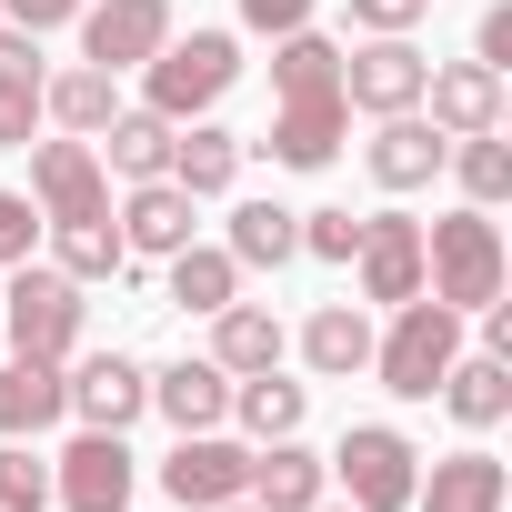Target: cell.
I'll list each match as a JSON object with an SVG mask.
<instances>
[{
	"label": "cell",
	"instance_id": "1",
	"mask_svg": "<svg viewBox=\"0 0 512 512\" xmlns=\"http://www.w3.org/2000/svg\"><path fill=\"white\" fill-rule=\"evenodd\" d=\"M502 282H512V251H502V221L492 211H442V221H422V292L432 302H452V312H482V302H502Z\"/></svg>",
	"mask_w": 512,
	"mask_h": 512
},
{
	"label": "cell",
	"instance_id": "2",
	"mask_svg": "<svg viewBox=\"0 0 512 512\" xmlns=\"http://www.w3.org/2000/svg\"><path fill=\"white\" fill-rule=\"evenodd\" d=\"M452 362H462V312L432 302V292L392 302V332H372V372H382L392 402H432Z\"/></svg>",
	"mask_w": 512,
	"mask_h": 512
},
{
	"label": "cell",
	"instance_id": "3",
	"mask_svg": "<svg viewBox=\"0 0 512 512\" xmlns=\"http://www.w3.org/2000/svg\"><path fill=\"white\" fill-rule=\"evenodd\" d=\"M81 282L61 262H11V292H0V322H11V362H71L81 352Z\"/></svg>",
	"mask_w": 512,
	"mask_h": 512
},
{
	"label": "cell",
	"instance_id": "4",
	"mask_svg": "<svg viewBox=\"0 0 512 512\" xmlns=\"http://www.w3.org/2000/svg\"><path fill=\"white\" fill-rule=\"evenodd\" d=\"M231 81H241V41H231V31H191V41H161V51L141 61V111L201 121Z\"/></svg>",
	"mask_w": 512,
	"mask_h": 512
},
{
	"label": "cell",
	"instance_id": "5",
	"mask_svg": "<svg viewBox=\"0 0 512 512\" xmlns=\"http://www.w3.org/2000/svg\"><path fill=\"white\" fill-rule=\"evenodd\" d=\"M322 472L352 492V512H412V482H422V452L392 432V422H352L332 452H322Z\"/></svg>",
	"mask_w": 512,
	"mask_h": 512
},
{
	"label": "cell",
	"instance_id": "6",
	"mask_svg": "<svg viewBox=\"0 0 512 512\" xmlns=\"http://www.w3.org/2000/svg\"><path fill=\"white\" fill-rule=\"evenodd\" d=\"M31 151V201H41V231L51 221H101L111 211V171H101V151L71 131V141H21Z\"/></svg>",
	"mask_w": 512,
	"mask_h": 512
},
{
	"label": "cell",
	"instance_id": "7",
	"mask_svg": "<svg viewBox=\"0 0 512 512\" xmlns=\"http://www.w3.org/2000/svg\"><path fill=\"white\" fill-rule=\"evenodd\" d=\"M61 402L81 412V432H131L151 412V372L131 352H81V362H61Z\"/></svg>",
	"mask_w": 512,
	"mask_h": 512
},
{
	"label": "cell",
	"instance_id": "8",
	"mask_svg": "<svg viewBox=\"0 0 512 512\" xmlns=\"http://www.w3.org/2000/svg\"><path fill=\"white\" fill-rule=\"evenodd\" d=\"M422 71L432 61L412 51V31H372L362 51H342V101L372 111V121L382 111H422Z\"/></svg>",
	"mask_w": 512,
	"mask_h": 512
},
{
	"label": "cell",
	"instance_id": "9",
	"mask_svg": "<svg viewBox=\"0 0 512 512\" xmlns=\"http://www.w3.org/2000/svg\"><path fill=\"white\" fill-rule=\"evenodd\" d=\"M342 141H352V101L342 91H282V111H272V161L282 171H332L342 161Z\"/></svg>",
	"mask_w": 512,
	"mask_h": 512
},
{
	"label": "cell",
	"instance_id": "10",
	"mask_svg": "<svg viewBox=\"0 0 512 512\" xmlns=\"http://www.w3.org/2000/svg\"><path fill=\"white\" fill-rule=\"evenodd\" d=\"M171 41V0H81V61L91 71H141Z\"/></svg>",
	"mask_w": 512,
	"mask_h": 512
},
{
	"label": "cell",
	"instance_id": "11",
	"mask_svg": "<svg viewBox=\"0 0 512 512\" xmlns=\"http://www.w3.org/2000/svg\"><path fill=\"white\" fill-rule=\"evenodd\" d=\"M241 482H251V452H241V442H221V432H181V442H171V462H161V492H171L181 512L241 502Z\"/></svg>",
	"mask_w": 512,
	"mask_h": 512
},
{
	"label": "cell",
	"instance_id": "12",
	"mask_svg": "<svg viewBox=\"0 0 512 512\" xmlns=\"http://www.w3.org/2000/svg\"><path fill=\"white\" fill-rule=\"evenodd\" d=\"M352 272H362V302H382V312L412 302V292H422V221H412V211H372Z\"/></svg>",
	"mask_w": 512,
	"mask_h": 512
},
{
	"label": "cell",
	"instance_id": "13",
	"mask_svg": "<svg viewBox=\"0 0 512 512\" xmlns=\"http://www.w3.org/2000/svg\"><path fill=\"white\" fill-rule=\"evenodd\" d=\"M131 482H141V462H131V442L121 432H81L71 452H61V502L71 512H131Z\"/></svg>",
	"mask_w": 512,
	"mask_h": 512
},
{
	"label": "cell",
	"instance_id": "14",
	"mask_svg": "<svg viewBox=\"0 0 512 512\" xmlns=\"http://www.w3.org/2000/svg\"><path fill=\"white\" fill-rule=\"evenodd\" d=\"M422 111H432L442 141L502 131V71H482V61H442V71H422Z\"/></svg>",
	"mask_w": 512,
	"mask_h": 512
},
{
	"label": "cell",
	"instance_id": "15",
	"mask_svg": "<svg viewBox=\"0 0 512 512\" xmlns=\"http://www.w3.org/2000/svg\"><path fill=\"white\" fill-rule=\"evenodd\" d=\"M121 221V251H141V262H171V251L201 231V201L181 181H131V201L111 211Z\"/></svg>",
	"mask_w": 512,
	"mask_h": 512
},
{
	"label": "cell",
	"instance_id": "16",
	"mask_svg": "<svg viewBox=\"0 0 512 512\" xmlns=\"http://www.w3.org/2000/svg\"><path fill=\"white\" fill-rule=\"evenodd\" d=\"M322 492H332V472H322V452L302 432L262 442V452H251V482H241V502H262V512H312Z\"/></svg>",
	"mask_w": 512,
	"mask_h": 512
},
{
	"label": "cell",
	"instance_id": "17",
	"mask_svg": "<svg viewBox=\"0 0 512 512\" xmlns=\"http://www.w3.org/2000/svg\"><path fill=\"white\" fill-rule=\"evenodd\" d=\"M442 151H452V141H442L422 111H382V121H372V141H362V161H372V181H382V191H422V181L442 171Z\"/></svg>",
	"mask_w": 512,
	"mask_h": 512
},
{
	"label": "cell",
	"instance_id": "18",
	"mask_svg": "<svg viewBox=\"0 0 512 512\" xmlns=\"http://www.w3.org/2000/svg\"><path fill=\"white\" fill-rule=\"evenodd\" d=\"M512 502V472L472 442V452H442L422 482H412V512H502Z\"/></svg>",
	"mask_w": 512,
	"mask_h": 512
},
{
	"label": "cell",
	"instance_id": "19",
	"mask_svg": "<svg viewBox=\"0 0 512 512\" xmlns=\"http://www.w3.org/2000/svg\"><path fill=\"white\" fill-rule=\"evenodd\" d=\"M151 412L171 432H211V422H231V372L211 352L201 362H171V372H151Z\"/></svg>",
	"mask_w": 512,
	"mask_h": 512
},
{
	"label": "cell",
	"instance_id": "20",
	"mask_svg": "<svg viewBox=\"0 0 512 512\" xmlns=\"http://www.w3.org/2000/svg\"><path fill=\"white\" fill-rule=\"evenodd\" d=\"M171 131H181V121H161V111H111V121L91 131V151H101V171H121V181H171Z\"/></svg>",
	"mask_w": 512,
	"mask_h": 512
},
{
	"label": "cell",
	"instance_id": "21",
	"mask_svg": "<svg viewBox=\"0 0 512 512\" xmlns=\"http://www.w3.org/2000/svg\"><path fill=\"white\" fill-rule=\"evenodd\" d=\"M241 151H251L241 131H221V121H181V131H171V181H181L191 201H221V191L241 181Z\"/></svg>",
	"mask_w": 512,
	"mask_h": 512
},
{
	"label": "cell",
	"instance_id": "22",
	"mask_svg": "<svg viewBox=\"0 0 512 512\" xmlns=\"http://www.w3.org/2000/svg\"><path fill=\"white\" fill-rule=\"evenodd\" d=\"M282 342H292V332H282L272 302H221V312H211V362H221L231 382H241V372H272Z\"/></svg>",
	"mask_w": 512,
	"mask_h": 512
},
{
	"label": "cell",
	"instance_id": "23",
	"mask_svg": "<svg viewBox=\"0 0 512 512\" xmlns=\"http://www.w3.org/2000/svg\"><path fill=\"white\" fill-rule=\"evenodd\" d=\"M302 362H312L322 382L372 372V322H362V302H322V312L302 322Z\"/></svg>",
	"mask_w": 512,
	"mask_h": 512
},
{
	"label": "cell",
	"instance_id": "24",
	"mask_svg": "<svg viewBox=\"0 0 512 512\" xmlns=\"http://www.w3.org/2000/svg\"><path fill=\"white\" fill-rule=\"evenodd\" d=\"M71 402H61V362H0V442L21 432H51Z\"/></svg>",
	"mask_w": 512,
	"mask_h": 512
},
{
	"label": "cell",
	"instance_id": "25",
	"mask_svg": "<svg viewBox=\"0 0 512 512\" xmlns=\"http://www.w3.org/2000/svg\"><path fill=\"white\" fill-rule=\"evenodd\" d=\"M302 412H312V392H302V382H282V362L231 382V422H241L251 442H282V432H302Z\"/></svg>",
	"mask_w": 512,
	"mask_h": 512
},
{
	"label": "cell",
	"instance_id": "26",
	"mask_svg": "<svg viewBox=\"0 0 512 512\" xmlns=\"http://www.w3.org/2000/svg\"><path fill=\"white\" fill-rule=\"evenodd\" d=\"M31 131H41V41L11 31L0 41V151H21Z\"/></svg>",
	"mask_w": 512,
	"mask_h": 512
},
{
	"label": "cell",
	"instance_id": "27",
	"mask_svg": "<svg viewBox=\"0 0 512 512\" xmlns=\"http://www.w3.org/2000/svg\"><path fill=\"white\" fill-rule=\"evenodd\" d=\"M111 81H121V71H91V61H81V71H41V121H61V131H81V141H91V131L121 111V91H111Z\"/></svg>",
	"mask_w": 512,
	"mask_h": 512
},
{
	"label": "cell",
	"instance_id": "28",
	"mask_svg": "<svg viewBox=\"0 0 512 512\" xmlns=\"http://www.w3.org/2000/svg\"><path fill=\"white\" fill-rule=\"evenodd\" d=\"M221 251H231L241 272H282L292 251H302V221H292L282 201H241V211H231V241H221Z\"/></svg>",
	"mask_w": 512,
	"mask_h": 512
},
{
	"label": "cell",
	"instance_id": "29",
	"mask_svg": "<svg viewBox=\"0 0 512 512\" xmlns=\"http://www.w3.org/2000/svg\"><path fill=\"white\" fill-rule=\"evenodd\" d=\"M51 251H61V272H71L81 292L131 272V251H121V221H111V211H101V221H51Z\"/></svg>",
	"mask_w": 512,
	"mask_h": 512
},
{
	"label": "cell",
	"instance_id": "30",
	"mask_svg": "<svg viewBox=\"0 0 512 512\" xmlns=\"http://www.w3.org/2000/svg\"><path fill=\"white\" fill-rule=\"evenodd\" d=\"M171 302L181 312H221V302H241V262L221 241H181L171 251Z\"/></svg>",
	"mask_w": 512,
	"mask_h": 512
},
{
	"label": "cell",
	"instance_id": "31",
	"mask_svg": "<svg viewBox=\"0 0 512 512\" xmlns=\"http://www.w3.org/2000/svg\"><path fill=\"white\" fill-rule=\"evenodd\" d=\"M442 402H452L462 432H492V422L512 412V362H492V352H482V362H452V372H442Z\"/></svg>",
	"mask_w": 512,
	"mask_h": 512
},
{
	"label": "cell",
	"instance_id": "32",
	"mask_svg": "<svg viewBox=\"0 0 512 512\" xmlns=\"http://www.w3.org/2000/svg\"><path fill=\"white\" fill-rule=\"evenodd\" d=\"M442 161L462 171V191H472V211H492V201H512V141H502V131H472V141H452Z\"/></svg>",
	"mask_w": 512,
	"mask_h": 512
},
{
	"label": "cell",
	"instance_id": "33",
	"mask_svg": "<svg viewBox=\"0 0 512 512\" xmlns=\"http://www.w3.org/2000/svg\"><path fill=\"white\" fill-rule=\"evenodd\" d=\"M0 512H51V472L21 442H0Z\"/></svg>",
	"mask_w": 512,
	"mask_h": 512
},
{
	"label": "cell",
	"instance_id": "34",
	"mask_svg": "<svg viewBox=\"0 0 512 512\" xmlns=\"http://www.w3.org/2000/svg\"><path fill=\"white\" fill-rule=\"evenodd\" d=\"M302 221V251H312V262H352V251H362V221L352 211H292Z\"/></svg>",
	"mask_w": 512,
	"mask_h": 512
},
{
	"label": "cell",
	"instance_id": "35",
	"mask_svg": "<svg viewBox=\"0 0 512 512\" xmlns=\"http://www.w3.org/2000/svg\"><path fill=\"white\" fill-rule=\"evenodd\" d=\"M31 241H41V201L31 191H0V272L31 262Z\"/></svg>",
	"mask_w": 512,
	"mask_h": 512
},
{
	"label": "cell",
	"instance_id": "36",
	"mask_svg": "<svg viewBox=\"0 0 512 512\" xmlns=\"http://www.w3.org/2000/svg\"><path fill=\"white\" fill-rule=\"evenodd\" d=\"M342 11H352V31L372 41V31H412V21L432 11V0H342Z\"/></svg>",
	"mask_w": 512,
	"mask_h": 512
},
{
	"label": "cell",
	"instance_id": "37",
	"mask_svg": "<svg viewBox=\"0 0 512 512\" xmlns=\"http://www.w3.org/2000/svg\"><path fill=\"white\" fill-rule=\"evenodd\" d=\"M472 61H482V71H512V0H492V11H482V31H472Z\"/></svg>",
	"mask_w": 512,
	"mask_h": 512
},
{
	"label": "cell",
	"instance_id": "38",
	"mask_svg": "<svg viewBox=\"0 0 512 512\" xmlns=\"http://www.w3.org/2000/svg\"><path fill=\"white\" fill-rule=\"evenodd\" d=\"M302 21H312V0H241V31H262V41H282Z\"/></svg>",
	"mask_w": 512,
	"mask_h": 512
},
{
	"label": "cell",
	"instance_id": "39",
	"mask_svg": "<svg viewBox=\"0 0 512 512\" xmlns=\"http://www.w3.org/2000/svg\"><path fill=\"white\" fill-rule=\"evenodd\" d=\"M0 21H11V31H61V21H81V0H0Z\"/></svg>",
	"mask_w": 512,
	"mask_h": 512
},
{
	"label": "cell",
	"instance_id": "40",
	"mask_svg": "<svg viewBox=\"0 0 512 512\" xmlns=\"http://www.w3.org/2000/svg\"><path fill=\"white\" fill-rule=\"evenodd\" d=\"M211 512H262V502H211Z\"/></svg>",
	"mask_w": 512,
	"mask_h": 512
},
{
	"label": "cell",
	"instance_id": "41",
	"mask_svg": "<svg viewBox=\"0 0 512 512\" xmlns=\"http://www.w3.org/2000/svg\"><path fill=\"white\" fill-rule=\"evenodd\" d=\"M312 512H352V502H312Z\"/></svg>",
	"mask_w": 512,
	"mask_h": 512
},
{
	"label": "cell",
	"instance_id": "42",
	"mask_svg": "<svg viewBox=\"0 0 512 512\" xmlns=\"http://www.w3.org/2000/svg\"><path fill=\"white\" fill-rule=\"evenodd\" d=\"M0 41H11V21H0Z\"/></svg>",
	"mask_w": 512,
	"mask_h": 512
}]
</instances>
